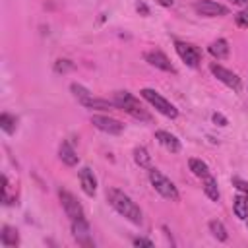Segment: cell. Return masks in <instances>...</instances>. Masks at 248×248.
I'll use <instances>...</instances> for the list:
<instances>
[{"mask_svg":"<svg viewBox=\"0 0 248 248\" xmlns=\"http://www.w3.org/2000/svg\"><path fill=\"white\" fill-rule=\"evenodd\" d=\"M0 242H2V246H6V248L17 246V244H19L17 231H16L14 227H10V225H4V227H2V232H0Z\"/></svg>","mask_w":248,"mask_h":248,"instance_id":"obj_14","label":"cell"},{"mask_svg":"<svg viewBox=\"0 0 248 248\" xmlns=\"http://www.w3.org/2000/svg\"><path fill=\"white\" fill-rule=\"evenodd\" d=\"M209 232H211V234H213L217 240H221V242H225V240L229 238V232H227L225 225H223L221 221H217V219L209 221Z\"/></svg>","mask_w":248,"mask_h":248,"instance_id":"obj_22","label":"cell"},{"mask_svg":"<svg viewBox=\"0 0 248 248\" xmlns=\"http://www.w3.org/2000/svg\"><path fill=\"white\" fill-rule=\"evenodd\" d=\"M149 170V180H151V184H153V188L163 196V198H167V200H170V202H178V190H176V186L161 172V170H157V169H147Z\"/></svg>","mask_w":248,"mask_h":248,"instance_id":"obj_3","label":"cell"},{"mask_svg":"<svg viewBox=\"0 0 248 248\" xmlns=\"http://www.w3.org/2000/svg\"><path fill=\"white\" fill-rule=\"evenodd\" d=\"M58 196H60V203H62V207H64L66 215L70 217V221L85 219V215H83V207H81V203L76 200V196H74V194H70L68 190H60V192H58Z\"/></svg>","mask_w":248,"mask_h":248,"instance_id":"obj_5","label":"cell"},{"mask_svg":"<svg viewBox=\"0 0 248 248\" xmlns=\"http://www.w3.org/2000/svg\"><path fill=\"white\" fill-rule=\"evenodd\" d=\"M72 232H74V238L78 240V244H81V246H93V240L89 238V225H87L85 219L72 221Z\"/></svg>","mask_w":248,"mask_h":248,"instance_id":"obj_10","label":"cell"},{"mask_svg":"<svg viewBox=\"0 0 248 248\" xmlns=\"http://www.w3.org/2000/svg\"><path fill=\"white\" fill-rule=\"evenodd\" d=\"M209 70H211V74H213L219 81H223V83L229 85L231 89H234V91L240 89V78H238L234 72H231V70H227V68H223V66H219V64H215V62L209 66Z\"/></svg>","mask_w":248,"mask_h":248,"instance_id":"obj_8","label":"cell"},{"mask_svg":"<svg viewBox=\"0 0 248 248\" xmlns=\"http://www.w3.org/2000/svg\"><path fill=\"white\" fill-rule=\"evenodd\" d=\"M157 4H161V6H165V8H170L172 4H174V0H155Z\"/></svg>","mask_w":248,"mask_h":248,"instance_id":"obj_31","label":"cell"},{"mask_svg":"<svg viewBox=\"0 0 248 248\" xmlns=\"http://www.w3.org/2000/svg\"><path fill=\"white\" fill-rule=\"evenodd\" d=\"M188 167H190V170H192L198 178H205V176L209 174V167H207V163H203L202 159L192 157V159L188 161Z\"/></svg>","mask_w":248,"mask_h":248,"instance_id":"obj_20","label":"cell"},{"mask_svg":"<svg viewBox=\"0 0 248 248\" xmlns=\"http://www.w3.org/2000/svg\"><path fill=\"white\" fill-rule=\"evenodd\" d=\"M145 60H147L151 66H155V68H159V70H163V72H174L170 60H169L167 54H163L161 50H149V52H145Z\"/></svg>","mask_w":248,"mask_h":248,"instance_id":"obj_11","label":"cell"},{"mask_svg":"<svg viewBox=\"0 0 248 248\" xmlns=\"http://www.w3.org/2000/svg\"><path fill=\"white\" fill-rule=\"evenodd\" d=\"M231 2L236 6H248V0H231Z\"/></svg>","mask_w":248,"mask_h":248,"instance_id":"obj_32","label":"cell"},{"mask_svg":"<svg viewBox=\"0 0 248 248\" xmlns=\"http://www.w3.org/2000/svg\"><path fill=\"white\" fill-rule=\"evenodd\" d=\"M155 140H159V143L170 151V153H178L180 151V141L176 140V136H172L170 132H165V130H157L155 132Z\"/></svg>","mask_w":248,"mask_h":248,"instance_id":"obj_13","label":"cell"},{"mask_svg":"<svg viewBox=\"0 0 248 248\" xmlns=\"http://www.w3.org/2000/svg\"><path fill=\"white\" fill-rule=\"evenodd\" d=\"M203 192H205V196H207L211 202H219V188H217V180H215L211 174H207V176L203 178Z\"/></svg>","mask_w":248,"mask_h":248,"instance_id":"obj_19","label":"cell"},{"mask_svg":"<svg viewBox=\"0 0 248 248\" xmlns=\"http://www.w3.org/2000/svg\"><path fill=\"white\" fill-rule=\"evenodd\" d=\"M70 89H72V93H74V97H76L78 101H83V99L91 97L89 89H87V87H83V85H79V83H72V85H70Z\"/></svg>","mask_w":248,"mask_h":248,"instance_id":"obj_24","label":"cell"},{"mask_svg":"<svg viewBox=\"0 0 248 248\" xmlns=\"http://www.w3.org/2000/svg\"><path fill=\"white\" fill-rule=\"evenodd\" d=\"M207 50H209V54H211L213 58L223 60V58L229 56V43H227L225 39H217V41H213V43L209 45Z\"/></svg>","mask_w":248,"mask_h":248,"instance_id":"obj_16","label":"cell"},{"mask_svg":"<svg viewBox=\"0 0 248 248\" xmlns=\"http://www.w3.org/2000/svg\"><path fill=\"white\" fill-rule=\"evenodd\" d=\"M58 153H60V159H62L64 165H68V167H76V165H78V155H76L74 147H72L68 141H62V143H60Z\"/></svg>","mask_w":248,"mask_h":248,"instance_id":"obj_15","label":"cell"},{"mask_svg":"<svg viewBox=\"0 0 248 248\" xmlns=\"http://www.w3.org/2000/svg\"><path fill=\"white\" fill-rule=\"evenodd\" d=\"M79 184H81V190L87 196H95V192H97V178H95V174H93V170L89 167H83L79 170Z\"/></svg>","mask_w":248,"mask_h":248,"instance_id":"obj_12","label":"cell"},{"mask_svg":"<svg viewBox=\"0 0 248 248\" xmlns=\"http://www.w3.org/2000/svg\"><path fill=\"white\" fill-rule=\"evenodd\" d=\"M234 21H236L238 27H248V6L234 16Z\"/></svg>","mask_w":248,"mask_h":248,"instance_id":"obj_26","label":"cell"},{"mask_svg":"<svg viewBox=\"0 0 248 248\" xmlns=\"http://www.w3.org/2000/svg\"><path fill=\"white\" fill-rule=\"evenodd\" d=\"M91 124L101 130V132H107V134H120L124 130V124L112 116H105V114H93L91 116Z\"/></svg>","mask_w":248,"mask_h":248,"instance_id":"obj_7","label":"cell"},{"mask_svg":"<svg viewBox=\"0 0 248 248\" xmlns=\"http://www.w3.org/2000/svg\"><path fill=\"white\" fill-rule=\"evenodd\" d=\"M141 97L149 103V105H153L161 114H165L167 118H176L178 116V110H176V107L172 105V103H169L163 95H159L155 89H149V87H143L141 91Z\"/></svg>","mask_w":248,"mask_h":248,"instance_id":"obj_4","label":"cell"},{"mask_svg":"<svg viewBox=\"0 0 248 248\" xmlns=\"http://www.w3.org/2000/svg\"><path fill=\"white\" fill-rule=\"evenodd\" d=\"M136 8H138V12H140V14H143V16H147V14H149V10H147V6H145L143 2H140Z\"/></svg>","mask_w":248,"mask_h":248,"instance_id":"obj_30","label":"cell"},{"mask_svg":"<svg viewBox=\"0 0 248 248\" xmlns=\"http://www.w3.org/2000/svg\"><path fill=\"white\" fill-rule=\"evenodd\" d=\"M174 48L178 52V56L182 58V62L190 68H196L202 60V54H200V48L190 45V43H182V41H174Z\"/></svg>","mask_w":248,"mask_h":248,"instance_id":"obj_6","label":"cell"},{"mask_svg":"<svg viewBox=\"0 0 248 248\" xmlns=\"http://www.w3.org/2000/svg\"><path fill=\"white\" fill-rule=\"evenodd\" d=\"M54 70L60 74H64V72H70V70H74V64L70 62V60H66V58H60V60H56L54 62Z\"/></svg>","mask_w":248,"mask_h":248,"instance_id":"obj_25","label":"cell"},{"mask_svg":"<svg viewBox=\"0 0 248 248\" xmlns=\"http://www.w3.org/2000/svg\"><path fill=\"white\" fill-rule=\"evenodd\" d=\"M16 124H17V118L8 114V112H2L0 114V128L6 132V134H14L16 132Z\"/></svg>","mask_w":248,"mask_h":248,"instance_id":"obj_23","label":"cell"},{"mask_svg":"<svg viewBox=\"0 0 248 248\" xmlns=\"http://www.w3.org/2000/svg\"><path fill=\"white\" fill-rule=\"evenodd\" d=\"M112 103L116 105V108L128 112L130 116H134V118H138V120H145V122L151 120L149 112H145V110L141 108L140 101H138L132 93H128V91H118V93L114 95V101H112Z\"/></svg>","mask_w":248,"mask_h":248,"instance_id":"obj_2","label":"cell"},{"mask_svg":"<svg viewBox=\"0 0 248 248\" xmlns=\"http://www.w3.org/2000/svg\"><path fill=\"white\" fill-rule=\"evenodd\" d=\"M232 211L238 219H248V194H240L232 202Z\"/></svg>","mask_w":248,"mask_h":248,"instance_id":"obj_17","label":"cell"},{"mask_svg":"<svg viewBox=\"0 0 248 248\" xmlns=\"http://www.w3.org/2000/svg\"><path fill=\"white\" fill-rule=\"evenodd\" d=\"M107 202H108V203H110L122 217H126L130 223L140 225V223L143 221L140 205H138L128 194H124L122 190H118V188H110V190H107Z\"/></svg>","mask_w":248,"mask_h":248,"instance_id":"obj_1","label":"cell"},{"mask_svg":"<svg viewBox=\"0 0 248 248\" xmlns=\"http://www.w3.org/2000/svg\"><path fill=\"white\" fill-rule=\"evenodd\" d=\"M79 103L83 107H87V108H97V110H110L112 107H116L114 103H110L107 99H95V97H87V99H83Z\"/></svg>","mask_w":248,"mask_h":248,"instance_id":"obj_18","label":"cell"},{"mask_svg":"<svg viewBox=\"0 0 248 248\" xmlns=\"http://www.w3.org/2000/svg\"><path fill=\"white\" fill-rule=\"evenodd\" d=\"M194 10L200 14V16H205V17H217V16H227V8L223 4H217L213 0H200L194 4Z\"/></svg>","mask_w":248,"mask_h":248,"instance_id":"obj_9","label":"cell"},{"mask_svg":"<svg viewBox=\"0 0 248 248\" xmlns=\"http://www.w3.org/2000/svg\"><path fill=\"white\" fill-rule=\"evenodd\" d=\"M134 161H136V165H140L141 169H151V155H149L147 149L141 147V145L134 149Z\"/></svg>","mask_w":248,"mask_h":248,"instance_id":"obj_21","label":"cell"},{"mask_svg":"<svg viewBox=\"0 0 248 248\" xmlns=\"http://www.w3.org/2000/svg\"><path fill=\"white\" fill-rule=\"evenodd\" d=\"M213 122L215 124H219V126H227L229 122H227V118L221 114V112H213Z\"/></svg>","mask_w":248,"mask_h":248,"instance_id":"obj_28","label":"cell"},{"mask_svg":"<svg viewBox=\"0 0 248 248\" xmlns=\"http://www.w3.org/2000/svg\"><path fill=\"white\" fill-rule=\"evenodd\" d=\"M232 186H234V188H238L242 194H248V182H246V180H242V178H236V176H234V178H232Z\"/></svg>","mask_w":248,"mask_h":248,"instance_id":"obj_27","label":"cell"},{"mask_svg":"<svg viewBox=\"0 0 248 248\" xmlns=\"http://www.w3.org/2000/svg\"><path fill=\"white\" fill-rule=\"evenodd\" d=\"M134 246H147V248H151L153 242L147 240V238H134Z\"/></svg>","mask_w":248,"mask_h":248,"instance_id":"obj_29","label":"cell"}]
</instances>
